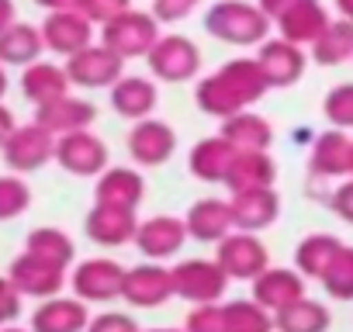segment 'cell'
Masks as SVG:
<instances>
[{"instance_id":"1","label":"cell","mask_w":353,"mask_h":332,"mask_svg":"<svg viewBox=\"0 0 353 332\" xmlns=\"http://www.w3.org/2000/svg\"><path fill=\"white\" fill-rule=\"evenodd\" d=\"M267 87H270V83H267V76H263V70H260L256 59H236V63H229L222 73L208 76V80L198 87V104H201L208 114L229 118V114L243 111L246 104H253Z\"/></svg>"},{"instance_id":"2","label":"cell","mask_w":353,"mask_h":332,"mask_svg":"<svg viewBox=\"0 0 353 332\" xmlns=\"http://www.w3.org/2000/svg\"><path fill=\"white\" fill-rule=\"evenodd\" d=\"M205 28H208V35H215L229 45H253V42L267 39L270 18L260 8L243 4V0H219L205 14Z\"/></svg>"},{"instance_id":"3","label":"cell","mask_w":353,"mask_h":332,"mask_svg":"<svg viewBox=\"0 0 353 332\" xmlns=\"http://www.w3.org/2000/svg\"><path fill=\"white\" fill-rule=\"evenodd\" d=\"M156 39H159L156 18L152 14H142V11H132V8L104 25V45L111 52H118L121 59H128V56H149V49L156 45Z\"/></svg>"},{"instance_id":"4","label":"cell","mask_w":353,"mask_h":332,"mask_svg":"<svg viewBox=\"0 0 353 332\" xmlns=\"http://www.w3.org/2000/svg\"><path fill=\"white\" fill-rule=\"evenodd\" d=\"M149 70L166 80V83H181V80H191L201 66V52L191 39H181V35H166V39H156V45L149 49Z\"/></svg>"},{"instance_id":"5","label":"cell","mask_w":353,"mask_h":332,"mask_svg":"<svg viewBox=\"0 0 353 332\" xmlns=\"http://www.w3.org/2000/svg\"><path fill=\"white\" fill-rule=\"evenodd\" d=\"M0 152H4V163L11 166V170L28 174V170H39V166H46L49 156H56V135L35 121V125L14 128Z\"/></svg>"},{"instance_id":"6","label":"cell","mask_w":353,"mask_h":332,"mask_svg":"<svg viewBox=\"0 0 353 332\" xmlns=\"http://www.w3.org/2000/svg\"><path fill=\"white\" fill-rule=\"evenodd\" d=\"M39 32H42L46 49H52V52L70 59V56H77L80 49L90 45L94 21L83 11H49V18H46V25Z\"/></svg>"},{"instance_id":"7","label":"cell","mask_w":353,"mask_h":332,"mask_svg":"<svg viewBox=\"0 0 353 332\" xmlns=\"http://www.w3.org/2000/svg\"><path fill=\"white\" fill-rule=\"evenodd\" d=\"M121 66H125V59L118 52H111L108 45H87L66 59V76L77 87H108V83L121 80Z\"/></svg>"},{"instance_id":"8","label":"cell","mask_w":353,"mask_h":332,"mask_svg":"<svg viewBox=\"0 0 353 332\" xmlns=\"http://www.w3.org/2000/svg\"><path fill=\"white\" fill-rule=\"evenodd\" d=\"M8 280L18 287V294H28V298H52L59 287H63V267L49 263V260H39L32 253L18 256L11 263V273Z\"/></svg>"},{"instance_id":"9","label":"cell","mask_w":353,"mask_h":332,"mask_svg":"<svg viewBox=\"0 0 353 332\" xmlns=\"http://www.w3.org/2000/svg\"><path fill=\"white\" fill-rule=\"evenodd\" d=\"M56 159L66 166L70 174L87 177V174L104 170V163H108V149H104V145H101L87 128H80V132H66V135L56 142Z\"/></svg>"},{"instance_id":"10","label":"cell","mask_w":353,"mask_h":332,"mask_svg":"<svg viewBox=\"0 0 353 332\" xmlns=\"http://www.w3.org/2000/svg\"><path fill=\"white\" fill-rule=\"evenodd\" d=\"M256 63H260V70H263V76H267L270 87H288V83H294V80L301 76V70H305V52H301L294 42L277 39V42H263V45H260Z\"/></svg>"},{"instance_id":"11","label":"cell","mask_w":353,"mask_h":332,"mask_svg":"<svg viewBox=\"0 0 353 332\" xmlns=\"http://www.w3.org/2000/svg\"><path fill=\"white\" fill-rule=\"evenodd\" d=\"M121 287H125V273H121L118 263H111V260L80 263L77 273H73V291H77L83 301H108V298L121 294Z\"/></svg>"},{"instance_id":"12","label":"cell","mask_w":353,"mask_h":332,"mask_svg":"<svg viewBox=\"0 0 353 332\" xmlns=\"http://www.w3.org/2000/svg\"><path fill=\"white\" fill-rule=\"evenodd\" d=\"M225 287V270L215 263H184L173 270V291H181L191 301H215Z\"/></svg>"},{"instance_id":"13","label":"cell","mask_w":353,"mask_h":332,"mask_svg":"<svg viewBox=\"0 0 353 332\" xmlns=\"http://www.w3.org/2000/svg\"><path fill=\"white\" fill-rule=\"evenodd\" d=\"M35 121H39L42 128H49L52 135H66V132L87 128V125L94 121V107H90L87 101H77V97L63 94V97L42 104L39 114H35Z\"/></svg>"},{"instance_id":"14","label":"cell","mask_w":353,"mask_h":332,"mask_svg":"<svg viewBox=\"0 0 353 332\" xmlns=\"http://www.w3.org/2000/svg\"><path fill=\"white\" fill-rule=\"evenodd\" d=\"M277 25H281V35L288 39V42H294V45H312L325 28H329V18H325V11L319 8V0H298V4L291 8V11H284L281 18H277Z\"/></svg>"},{"instance_id":"15","label":"cell","mask_w":353,"mask_h":332,"mask_svg":"<svg viewBox=\"0 0 353 332\" xmlns=\"http://www.w3.org/2000/svg\"><path fill=\"white\" fill-rule=\"evenodd\" d=\"M42 49H46V42L35 25L14 21L11 28L0 32V66H32V63H39Z\"/></svg>"},{"instance_id":"16","label":"cell","mask_w":353,"mask_h":332,"mask_svg":"<svg viewBox=\"0 0 353 332\" xmlns=\"http://www.w3.org/2000/svg\"><path fill=\"white\" fill-rule=\"evenodd\" d=\"M70 90V76H66V70H59V66H52V63H32V66H25V73H21V94L32 101V104H49V101H56V97H63Z\"/></svg>"},{"instance_id":"17","label":"cell","mask_w":353,"mask_h":332,"mask_svg":"<svg viewBox=\"0 0 353 332\" xmlns=\"http://www.w3.org/2000/svg\"><path fill=\"white\" fill-rule=\"evenodd\" d=\"M87 232L94 242H108V246H118L125 239L135 236V218H132V208H114V205H97L87 218Z\"/></svg>"},{"instance_id":"18","label":"cell","mask_w":353,"mask_h":332,"mask_svg":"<svg viewBox=\"0 0 353 332\" xmlns=\"http://www.w3.org/2000/svg\"><path fill=\"white\" fill-rule=\"evenodd\" d=\"M121 294L142 308H152L159 304L163 298L173 294V273H163V270H152V267H142V270H132L125 273V287Z\"/></svg>"},{"instance_id":"19","label":"cell","mask_w":353,"mask_h":332,"mask_svg":"<svg viewBox=\"0 0 353 332\" xmlns=\"http://www.w3.org/2000/svg\"><path fill=\"white\" fill-rule=\"evenodd\" d=\"M263 246L250 236H236V239H225L222 242V253H219V267L232 277H256L263 270Z\"/></svg>"},{"instance_id":"20","label":"cell","mask_w":353,"mask_h":332,"mask_svg":"<svg viewBox=\"0 0 353 332\" xmlns=\"http://www.w3.org/2000/svg\"><path fill=\"white\" fill-rule=\"evenodd\" d=\"M87 325V308L80 301H46L35 315H32V329L35 332H80Z\"/></svg>"},{"instance_id":"21","label":"cell","mask_w":353,"mask_h":332,"mask_svg":"<svg viewBox=\"0 0 353 332\" xmlns=\"http://www.w3.org/2000/svg\"><path fill=\"white\" fill-rule=\"evenodd\" d=\"M128 152L139 163H163L173 152V132L163 121H142L128 135Z\"/></svg>"},{"instance_id":"22","label":"cell","mask_w":353,"mask_h":332,"mask_svg":"<svg viewBox=\"0 0 353 332\" xmlns=\"http://www.w3.org/2000/svg\"><path fill=\"white\" fill-rule=\"evenodd\" d=\"M236 194H239L236 198V208H232L236 225H243V229H263V225L274 222V215H277L274 191L256 187V191H236Z\"/></svg>"},{"instance_id":"23","label":"cell","mask_w":353,"mask_h":332,"mask_svg":"<svg viewBox=\"0 0 353 332\" xmlns=\"http://www.w3.org/2000/svg\"><path fill=\"white\" fill-rule=\"evenodd\" d=\"M312 56L322 66H339L353 56V21H329V28L312 42Z\"/></svg>"},{"instance_id":"24","label":"cell","mask_w":353,"mask_h":332,"mask_svg":"<svg viewBox=\"0 0 353 332\" xmlns=\"http://www.w3.org/2000/svg\"><path fill=\"white\" fill-rule=\"evenodd\" d=\"M236 149L225 142V138H208L194 149V174L205 177V180H229V170L236 163Z\"/></svg>"},{"instance_id":"25","label":"cell","mask_w":353,"mask_h":332,"mask_svg":"<svg viewBox=\"0 0 353 332\" xmlns=\"http://www.w3.org/2000/svg\"><path fill=\"white\" fill-rule=\"evenodd\" d=\"M111 101H114V107H118L125 118H145V114L152 111V104H156V90H152V83L142 80V76H125V80L114 83Z\"/></svg>"},{"instance_id":"26","label":"cell","mask_w":353,"mask_h":332,"mask_svg":"<svg viewBox=\"0 0 353 332\" xmlns=\"http://www.w3.org/2000/svg\"><path fill=\"white\" fill-rule=\"evenodd\" d=\"M184 232H188V225H181L176 218H152L135 236H139V246L149 256H170L176 246L184 242Z\"/></svg>"},{"instance_id":"27","label":"cell","mask_w":353,"mask_h":332,"mask_svg":"<svg viewBox=\"0 0 353 332\" xmlns=\"http://www.w3.org/2000/svg\"><path fill=\"white\" fill-rule=\"evenodd\" d=\"M256 298H260V304H267L274 311H284L288 304H294L301 298V280L288 270H270L256 280Z\"/></svg>"},{"instance_id":"28","label":"cell","mask_w":353,"mask_h":332,"mask_svg":"<svg viewBox=\"0 0 353 332\" xmlns=\"http://www.w3.org/2000/svg\"><path fill=\"white\" fill-rule=\"evenodd\" d=\"M142 198V180L132 170H111L97 184V205H114V208H135Z\"/></svg>"},{"instance_id":"29","label":"cell","mask_w":353,"mask_h":332,"mask_svg":"<svg viewBox=\"0 0 353 332\" xmlns=\"http://www.w3.org/2000/svg\"><path fill=\"white\" fill-rule=\"evenodd\" d=\"M229 225H236L232 218V208L229 205H219V201H205L191 211L188 218V232L198 236V239H222L229 232Z\"/></svg>"},{"instance_id":"30","label":"cell","mask_w":353,"mask_h":332,"mask_svg":"<svg viewBox=\"0 0 353 332\" xmlns=\"http://www.w3.org/2000/svg\"><path fill=\"white\" fill-rule=\"evenodd\" d=\"M329 325V315L322 304L312 301H294L284 311H277V329L281 332H322Z\"/></svg>"},{"instance_id":"31","label":"cell","mask_w":353,"mask_h":332,"mask_svg":"<svg viewBox=\"0 0 353 332\" xmlns=\"http://www.w3.org/2000/svg\"><path fill=\"white\" fill-rule=\"evenodd\" d=\"M28 253L66 270V263L73 260V242H70L59 229H35V232L28 236Z\"/></svg>"},{"instance_id":"32","label":"cell","mask_w":353,"mask_h":332,"mask_svg":"<svg viewBox=\"0 0 353 332\" xmlns=\"http://www.w3.org/2000/svg\"><path fill=\"white\" fill-rule=\"evenodd\" d=\"M225 138L243 142L246 152H256V149H263V145L270 142V128H267V121L256 118V114H236V118H229V125H225Z\"/></svg>"},{"instance_id":"33","label":"cell","mask_w":353,"mask_h":332,"mask_svg":"<svg viewBox=\"0 0 353 332\" xmlns=\"http://www.w3.org/2000/svg\"><path fill=\"white\" fill-rule=\"evenodd\" d=\"M350 152H353V145H350L339 132L322 135V142H319V149H315V170H319V174L350 170Z\"/></svg>"},{"instance_id":"34","label":"cell","mask_w":353,"mask_h":332,"mask_svg":"<svg viewBox=\"0 0 353 332\" xmlns=\"http://www.w3.org/2000/svg\"><path fill=\"white\" fill-rule=\"evenodd\" d=\"M343 246L336 242V239H325V236H312V239H305L301 242V249H298V263H301V270L305 273H325V267L336 260V253H339Z\"/></svg>"},{"instance_id":"35","label":"cell","mask_w":353,"mask_h":332,"mask_svg":"<svg viewBox=\"0 0 353 332\" xmlns=\"http://www.w3.org/2000/svg\"><path fill=\"white\" fill-rule=\"evenodd\" d=\"M322 284L336 298H353V249H339L336 253V260L322 273Z\"/></svg>"},{"instance_id":"36","label":"cell","mask_w":353,"mask_h":332,"mask_svg":"<svg viewBox=\"0 0 353 332\" xmlns=\"http://www.w3.org/2000/svg\"><path fill=\"white\" fill-rule=\"evenodd\" d=\"M225 318V332H267L270 318L256 308V304H229L222 308Z\"/></svg>"},{"instance_id":"37","label":"cell","mask_w":353,"mask_h":332,"mask_svg":"<svg viewBox=\"0 0 353 332\" xmlns=\"http://www.w3.org/2000/svg\"><path fill=\"white\" fill-rule=\"evenodd\" d=\"M32 201V191L25 180L18 177H0V222H8V218H18Z\"/></svg>"},{"instance_id":"38","label":"cell","mask_w":353,"mask_h":332,"mask_svg":"<svg viewBox=\"0 0 353 332\" xmlns=\"http://www.w3.org/2000/svg\"><path fill=\"white\" fill-rule=\"evenodd\" d=\"M325 114H329L336 125H353V83L336 87V90L325 97Z\"/></svg>"},{"instance_id":"39","label":"cell","mask_w":353,"mask_h":332,"mask_svg":"<svg viewBox=\"0 0 353 332\" xmlns=\"http://www.w3.org/2000/svg\"><path fill=\"white\" fill-rule=\"evenodd\" d=\"M90 21H97V25H108L111 18H118V14H125L128 11V0H83V8H80Z\"/></svg>"},{"instance_id":"40","label":"cell","mask_w":353,"mask_h":332,"mask_svg":"<svg viewBox=\"0 0 353 332\" xmlns=\"http://www.w3.org/2000/svg\"><path fill=\"white\" fill-rule=\"evenodd\" d=\"M198 8V0H152V18L156 21H181Z\"/></svg>"},{"instance_id":"41","label":"cell","mask_w":353,"mask_h":332,"mask_svg":"<svg viewBox=\"0 0 353 332\" xmlns=\"http://www.w3.org/2000/svg\"><path fill=\"white\" fill-rule=\"evenodd\" d=\"M18 315H21V294L8 277H0V325L14 322Z\"/></svg>"},{"instance_id":"42","label":"cell","mask_w":353,"mask_h":332,"mask_svg":"<svg viewBox=\"0 0 353 332\" xmlns=\"http://www.w3.org/2000/svg\"><path fill=\"white\" fill-rule=\"evenodd\" d=\"M90 332H139V329L128 318H121V315H104V318H97L90 325Z\"/></svg>"},{"instance_id":"43","label":"cell","mask_w":353,"mask_h":332,"mask_svg":"<svg viewBox=\"0 0 353 332\" xmlns=\"http://www.w3.org/2000/svg\"><path fill=\"white\" fill-rule=\"evenodd\" d=\"M294 4H298V0H260V11H263L267 18H274V21H277V18H281L284 11H291Z\"/></svg>"},{"instance_id":"44","label":"cell","mask_w":353,"mask_h":332,"mask_svg":"<svg viewBox=\"0 0 353 332\" xmlns=\"http://www.w3.org/2000/svg\"><path fill=\"white\" fill-rule=\"evenodd\" d=\"M18 125H14V114L4 107V104H0V149H4V142L11 138V132H14Z\"/></svg>"},{"instance_id":"45","label":"cell","mask_w":353,"mask_h":332,"mask_svg":"<svg viewBox=\"0 0 353 332\" xmlns=\"http://www.w3.org/2000/svg\"><path fill=\"white\" fill-rule=\"evenodd\" d=\"M35 4H42L46 11H80L83 0H35Z\"/></svg>"},{"instance_id":"46","label":"cell","mask_w":353,"mask_h":332,"mask_svg":"<svg viewBox=\"0 0 353 332\" xmlns=\"http://www.w3.org/2000/svg\"><path fill=\"white\" fill-rule=\"evenodd\" d=\"M336 208H339L346 218H353V184H350V187H343V191L336 194Z\"/></svg>"},{"instance_id":"47","label":"cell","mask_w":353,"mask_h":332,"mask_svg":"<svg viewBox=\"0 0 353 332\" xmlns=\"http://www.w3.org/2000/svg\"><path fill=\"white\" fill-rule=\"evenodd\" d=\"M14 25V0H0V32Z\"/></svg>"},{"instance_id":"48","label":"cell","mask_w":353,"mask_h":332,"mask_svg":"<svg viewBox=\"0 0 353 332\" xmlns=\"http://www.w3.org/2000/svg\"><path fill=\"white\" fill-rule=\"evenodd\" d=\"M336 8L343 11V18H346V21H353V0H336Z\"/></svg>"},{"instance_id":"49","label":"cell","mask_w":353,"mask_h":332,"mask_svg":"<svg viewBox=\"0 0 353 332\" xmlns=\"http://www.w3.org/2000/svg\"><path fill=\"white\" fill-rule=\"evenodd\" d=\"M8 94V73H4V66H0V97Z\"/></svg>"},{"instance_id":"50","label":"cell","mask_w":353,"mask_h":332,"mask_svg":"<svg viewBox=\"0 0 353 332\" xmlns=\"http://www.w3.org/2000/svg\"><path fill=\"white\" fill-rule=\"evenodd\" d=\"M0 332H25V329H0Z\"/></svg>"},{"instance_id":"51","label":"cell","mask_w":353,"mask_h":332,"mask_svg":"<svg viewBox=\"0 0 353 332\" xmlns=\"http://www.w3.org/2000/svg\"><path fill=\"white\" fill-rule=\"evenodd\" d=\"M163 332H170V329H163Z\"/></svg>"}]
</instances>
